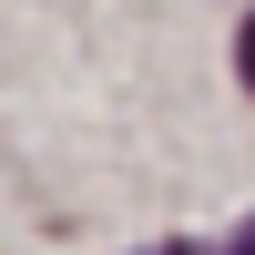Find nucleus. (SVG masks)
Returning a JSON list of instances; mask_svg holds the SVG:
<instances>
[{
    "label": "nucleus",
    "instance_id": "2",
    "mask_svg": "<svg viewBox=\"0 0 255 255\" xmlns=\"http://www.w3.org/2000/svg\"><path fill=\"white\" fill-rule=\"evenodd\" d=\"M225 255H255V215H245V225H235V245H225Z\"/></svg>",
    "mask_w": 255,
    "mask_h": 255
},
{
    "label": "nucleus",
    "instance_id": "1",
    "mask_svg": "<svg viewBox=\"0 0 255 255\" xmlns=\"http://www.w3.org/2000/svg\"><path fill=\"white\" fill-rule=\"evenodd\" d=\"M235 72H245V92H255V10H245V31H235Z\"/></svg>",
    "mask_w": 255,
    "mask_h": 255
}]
</instances>
